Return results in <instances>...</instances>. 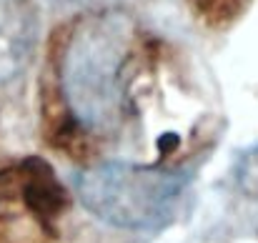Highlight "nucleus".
Returning a JSON list of instances; mask_svg holds the SVG:
<instances>
[{
	"instance_id": "1",
	"label": "nucleus",
	"mask_w": 258,
	"mask_h": 243,
	"mask_svg": "<svg viewBox=\"0 0 258 243\" xmlns=\"http://www.w3.org/2000/svg\"><path fill=\"white\" fill-rule=\"evenodd\" d=\"M131 45L133 23L115 10L83 18L68 38L60 83L68 110L81 128L110 133L123 123Z\"/></svg>"
},
{
	"instance_id": "2",
	"label": "nucleus",
	"mask_w": 258,
	"mask_h": 243,
	"mask_svg": "<svg viewBox=\"0 0 258 243\" xmlns=\"http://www.w3.org/2000/svg\"><path fill=\"white\" fill-rule=\"evenodd\" d=\"M81 203L108 226L125 231H161L178 218L190 175L161 165L108 161L78 170Z\"/></svg>"
},
{
	"instance_id": "3",
	"label": "nucleus",
	"mask_w": 258,
	"mask_h": 243,
	"mask_svg": "<svg viewBox=\"0 0 258 243\" xmlns=\"http://www.w3.org/2000/svg\"><path fill=\"white\" fill-rule=\"evenodd\" d=\"M38 15L28 0H0V83L15 81L33 60Z\"/></svg>"
},
{
	"instance_id": "4",
	"label": "nucleus",
	"mask_w": 258,
	"mask_h": 243,
	"mask_svg": "<svg viewBox=\"0 0 258 243\" xmlns=\"http://www.w3.org/2000/svg\"><path fill=\"white\" fill-rule=\"evenodd\" d=\"M236 183L251 201H258V148H251L241 156L236 165Z\"/></svg>"
}]
</instances>
